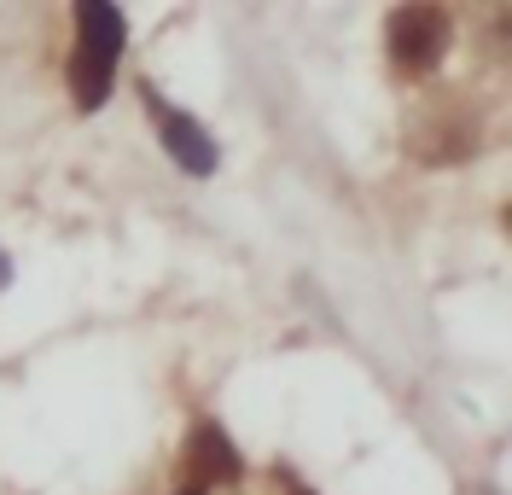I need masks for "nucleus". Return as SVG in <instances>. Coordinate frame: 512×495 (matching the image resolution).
I'll list each match as a JSON object with an SVG mask.
<instances>
[{
	"label": "nucleus",
	"instance_id": "obj_1",
	"mask_svg": "<svg viewBox=\"0 0 512 495\" xmlns=\"http://www.w3.org/2000/svg\"><path fill=\"white\" fill-rule=\"evenodd\" d=\"M123 53V12L117 6H76V59H70V94L82 111H99L117 82Z\"/></svg>",
	"mask_w": 512,
	"mask_h": 495
},
{
	"label": "nucleus",
	"instance_id": "obj_2",
	"mask_svg": "<svg viewBox=\"0 0 512 495\" xmlns=\"http://www.w3.org/2000/svg\"><path fill=\"white\" fill-rule=\"evenodd\" d=\"M472 146H478V117L460 99H431L414 117V158H425V164L466 158Z\"/></svg>",
	"mask_w": 512,
	"mask_h": 495
},
{
	"label": "nucleus",
	"instance_id": "obj_3",
	"mask_svg": "<svg viewBox=\"0 0 512 495\" xmlns=\"http://www.w3.org/2000/svg\"><path fill=\"white\" fill-rule=\"evenodd\" d=\"M448 53V12L443 6H402L390 18V59L402 70H431Z\"/></svg>",
	"mask_w": 512,
	"mask_h": 495
},
{
	"label": "nucleus",
	"instance_id": "obj_4",
	"mask_svg": "<svg viewBox=\"0 0 512 495\" xmlns=\"http://www.w3.org/2000/svg\"><path fill=\"white\" fill-rule=\"evenodd\" d=\"M181 472L192 484H227V478H239V449L227 443L222 426H198L181 449Z\"/></svg>",
	"mask_w": 512,
	"mask_h": 495
},
{
	"label": "nucleus",
	"instance_id": "obj_5",
	"mask_svg": "<svg viewBox=\"0 0 512 495\" xmlns=\"http://www.w3.org/2000/svg\"><path fill=\"white\" fill-rule=\"evenodd\" d=\"M163 146H169V152H175V164L192 169V175H210V169H216V140L198 129L192 117L163 111Z\"/></svg>",
	"mask_w": 512,
	"mask_h": 495
},
{
	"label": "nucleus",
	"instance_id": "obj_6",
	"mask_svg": "<svg viewBox=\"0 0 512 495\" xmlns=\"http://www.w3.org/2000/svg\"><path fill=\"white\" fill-rule=\"evenodd\" d=\"M187 495H192V490H187Z\"/></svg>",
	"mask_w": 512,
	"mask_h": 495
}]
</instances>
